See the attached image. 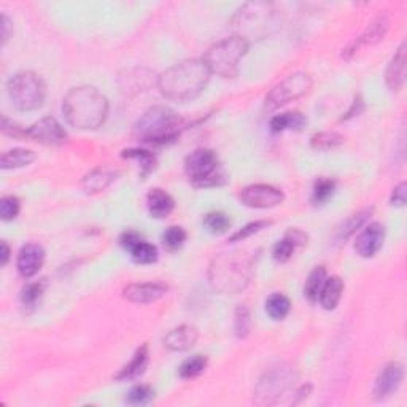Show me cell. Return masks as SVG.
<instances>
[{"label": "cell", "instance_id": "obj_12", "mask_svg": "<svg viewBox=\"0 0 407 407\" xmlns=\"http://www.w3.org/2000/svg\"><path fill=\"white\" fill-rule=\"evenodd\" d=\"M28 137L48 146L64 145L69 140L67 132H65L61 123L51 116L38 119L37 123L32 124L28 129Z\"/></svg>", "mask_w": 407, "mask_h": 407}, {"label": "cell", "instance_id": "obj_4", "mask_svg": "<svg viewBox=\"0 0 407 407\" xmlns=\"http://www.w3.org/2000/svg\"><path fill=\"white\" fill-rule=\"evenodd\" d=\"M278 11L269 2H249L240 6L231 19L234 36L246 43L259 42L278 29Z\"/></svg>", "mask_w": 407, "mask_h": 407}, {"label": "cell", "instance_id": "obj_23", "mask_svg": "<svg viewBox=\"0 0 407 407\" xmlns=\"http://www.w3.org/2000/svg\"><path fill=\"white\" fill-rule=\"evenodd\" d=\"M342 293H344L342 278L337 277V276L328 277L326 278L322 291H320L318 301H320V304H322L323 309L335 310L339 301H340V298H342Z\"/></svg>", "mask_w": 407, "mask_h": 407}, {"label": "cell", "instance_id": "obj_33", "mask_svg": "<svg viewBox=\"0 0 407 407\" xmlns=\"http://www.w3.org/2000/svg\"><path fill=\"white\" fill-rule=\"evenodd\" d=\"M371 212L372 210L358 212L355 213V215H352L349 219H347V222L342 224V228H340L337 232L339 240H347L355 234V232L362 228V226H364L366 222H368V217L371 215Z\"/></svg>", "mask_w": 407, "mask_h": 407}, {"label": "cell", "instance_id": "obj_30", "mask_svg": "<svg viewBox=\"0 0 407 407\" xmlns=\"http://www.w3.org/2000/svg\"><path fill=\"white\" fill-rule=\"evenodd\" d=\"M209 359L205 355H195L188 359H185L182 366L178 368V374L182 379H195L205 371Z\"/></svg>", "mask_w": 407, "mask_h": 407}, {"label": "cell", "instance_id": "obj_14", "mask_svg": "<svg viewBox=\"0 0 407 407\" xmlns=\"http://www.w3.org/2000/svg\"><path fill=\"white\" fill-rule=\"evenodd\" d=\"M385 240V226L380 223H369L359 232L355 240V250L362 258L376 256L382 249Z\"/></svg>", "mask_w": 407, "mask_h": 407}, {"label": "cell", "instance_id": "obj_45", "mask_svg": "<svg viewBox=\"0 0 407 407\" xmlns=\"http://www.w3.org/2000/svg\"><path fill=\"white\" fill-rule=\"evenodd\" d=\"M0 250H2V251H0V264L6 266V263L10 261V253H11V251H10L9 244H6L5 240H4L2 244H0Z\"/></svg>", "mask_w": 407, "mask_h": 407}, {"label": "cell", "instance_id": "obj_42", "mask_svg": "<svg viewBox=\"0 0 407 407\" xmlns=\"http://www.w3.org/2000/svg\"><path fill=\"white\" fill-rule=\"evenodd\" d=\"M2 131L4 134L10 137H28V131H24L21 126L16 124L15 121H11L6 116L2 118Z\"/></svg>", "mask_w": 407, "mask_h": 407}, {"label": "cell", "instance_id": "obj_37", "mask_svg": "<svg viewBox=\"0 0 407 407\" xmlns=\"http://www.w3.org/2000/svg\"><path fill=\"white\" fill-rule=\"evenodd\" d=\"M335 186L336 183L332 182L331 178H325V177H320L315 185H313V192H312V201L318 204H323L328 201L331 197L332 191H335Z\"/></svg>", "mask_w": 407, "mask_h": 407}, {"label": "cell", "instance_id": "obj_32", "mask_svg": "<svg viewBox=\"0 0 407 407\" xmlns=\"http://www.w3.org/2000/svg\"><path fill=\"white\" fill-rule=\"evenodd\" d=\"M344 143V137L337 132H320L310 139V146L317 151H328L337 148L339 145Z\"/></svg>", "mask_w": 407, "mask_h": 407}, {"label": "cell", "instance_id": "obj_29", "mask_svg": "<svg viewBox=\"0 0 407 407\" xmlns=\"http://www.w3.org/2000/svg\"><path fill=\"white\" fill-rule=\"evenodd\" d=\"M291 303L282 293H273L266 299V312L272 320H283L290 313Z\"/></svg>", "mask_w": 407, "mask_h": 407}, {"label": "cell", "instance_id": "obj_26", "mask_svg": "<svg viewBox=\"0 0 407 407\" xmlns=\"http://www.w3.org/2000/svg\"><path fill=\"white\" fill-rule=\"evenodd\" d=\"M34 161H36V153L32 150L13 148L10 151L4 153L2 159H0V165H2L4 170L21 169Z\"/></svg>", "mask_w": 407, "mask_h": 407}, {"label": "cell", "instance_id": "obj_7", "mask_svg": "<svg viewBox=\"0 0 407 407\" xmlns=\"http://www.w3.org/2000/svg\"><path fill=\"white\" fill-rule=\"evenodd\" d=\"M185 172L190 182L197 188H212L226 183V172L219 158L212 150H196L186 158Z\"/></svg>", "mask_w": 407, "mask_h": 407}, {"label": "cell", "instance_id": "obj_11", "mask_svg": "<svg viewBox=\"0 0 407 407\" xmlns=\"http://www.w3.org/2000/svg\"><path fill=\"white\" fill-rule=\"evenodd\" d=\"M283 192L271 185H251L240 192V201L250 209H272L283 202Z\"/></svg>", "mask_w": 407, "mask_h": 407}, {"label": "cell", "instance_id": "obj_39", "mask_svg": "<svg viewBox=\"0 0 407 407\" xmlns=\"http://www.w3.org/2000/svg\"><path fill=\"white\" fill-rule=\"evenodd\" d=\"M153 395H155V393H153V390L148 385H137L128 393L126 401L134 406H142V404L150 403L153 399Z\"/></svg>", "mask_w": 407, "mask_h": 407}, {"label": "cell", "instance_id": "obj_15", "mask_svg": "<svg viewBox=\"0 0 407 407\" xmlns=\"http://www.w3.org/2000/svg\"><path fill=\"white\" fill-rule=\"evenodd\" d=\"M389 26H390L389 19H386L385 16H379L376 21H372L369 28L366 29L363 34L359 36L355 42H353L349 48L344 51L342 56L350 59L352 56H355L362 48H366V46H374L379 42H382L386 31H389Z\"/></svg>", "mask_w": 407, "mask_h": 407}, {"label": "cell", "instance_id": "obj_40", "mask_svg": "<svg viewBox=\"0 0 407 407\" xmlns=\"http://www.w3.org/2000/svg\"><path fill=\"white\" fill-rule=\"evenodd\" d=\"M251 330L250 312L245 305H239L236 309V335L237 337H245Z\"/></svg>", "mask_w": 407, "mask_h": 407}, {"label": "cell", "instance_id": "obj_27", "mask_svg": "<svg viewBox=\"0 0 407 407\" xmlns=\"http://www.w3.org/2000/svg\"><path fill=\"white\" fill-rule=\"evenodd\" d=\"M128 251L131 253L132 261L137 264H153L158 261V249L153 244L146 242L143 237H140L136 244H132Z\"/></svg>", "mask_w": 407, "mask_h": 407}, {"label": "cell", "instance_id": "obj_3", "mask_svg": "<svg viewBox=\"0 0 407 407\" xmlns=\"http://www.w3.org/2000/svg\"><path fill=\"white\" fill-rule=\"evenodd\" d=\"M253 277V258L245 251L219 253L209 268L212 288L222 295H237L244 291Z\"/></svg>", "mask_w": 407, "mask_h": 407}, {"label": "cell", "instance_id": "obj_34", "mask_svg": "<svg viewBox=\"0 0 407 407\" xmlns=\"http://www.w3.org/2000/svg\"><path fill=\"white\" fill-rule=\"evenodd\" d=\"M204 226L212 234H223L229 229L231 218L223 212H210L204 217Z\"/></svg>", "mask_w": 407, "mask_h": 407}, {"label": "cell", "instance_id": "obj_28", "mask_svg": "<svg viewBox=\"0 0 407 407\" xmlns=\"http://www.w3.org/2000/svg\"><path fill=\"white\" fill-rule=\"evenodd\" d=\"M326 278L328 277H326V269L323 268V266H317V268L309 273V278H307L305 286H304V295L310 303L318 301L320 291H322Z\"/></svg>", "mask_w": 407, "mask_h": 407}, {"label": "cell", "instance_id": "obj_38", "mask_svg": "<svg viewBox=\"0 0 407 407\" xmlns=\"http://www.w3.org/2000/svg\"><path fill=\"white\" fill-rule=\"evenodd\" d=\"M19 210H21V202L16 196H4L0 199V217L4 222L15 219L19 215Z\"/></svg>", "mask_w": 407, "mask_h": 407}, {"label": "cell", "instance_id": "obj_25", "mask_svg": "<svg viewBox=\"0 0 407 407\" xmlns=\"http://www.w3.org/2000/svg\"><path fill=\"white\" fill-rule=\"evenodd\" d=\"M146 363H148V349L146 345H142L140 349L134 353L131 362L124 366V368L116 374V380H131L139 377L146 368Z\"/></svg>", "mask_w": 407, "mask_h": 407}, {"label": "cell", "instance_id": "obj_17", "mask_svg": "<svg viewBox=\"0 0 407 407\" xmlns=\"http://www.w3.org/2000/svg\"><path fill=\"white\" fill-rule=\"evenodd\" d=\"M45 263V250L42 245L38 244H26L21 251L18 255V272L21 273V277L31 278L38 273Z\"/></svg>", "mask_w": 407, "mask_h": 407}, {"label": "cell", "instance_id": "obj_44", "mask_svg": "<svg viewBox=\"0 0 407 407\" xmlns=\"http://www.w3.org/2000/svg\"><path fill=\"white\" fill-rule=\"evenodd\" d=\"M13 34V23L10 21V18L2 13V45L9 42L10 36Z\"/></svg>", "mask_w": 407, "mask_h": 407}, {"label": "cell", "instance_id": "obj_43", "mask_svg": "<svg viewBox=\"0 0 407 407\" xmlns=\"http://www.w3.org/2000/svg\"><path fill=\"white\" fill-rule=\"evenodd\" d=\"M404 204H406V182H401L391 192V205L403 207Z\"/></svg>", "mask_w": 407, "mask_h": 407}, {"label": "cell", "instance_id": "obj_24", "mask_svg": "<svg viewBox=\"0 0 407 407\" xmlns=\"http://www.w3.org/2000/svg\"><path fill=\"white\" fill-rule=\"evenodd\" d=\"M307 118L299 112H288L282 113V115H277L271 119V131L273 134H278V132L283 131H301L305 128Z\"/></svg>", "mask_w": 407, "mask_h": 407}, {"label": "cell", "instance_id": "obj_20", "mask_svg": "<svg viewBox=\"0 0 407 407\" xmlns=\"http://www.w3.org/2000/svg\"><path fill=\"white\" fill-rule=\"evenodd\" d=\"M406 63H407V55H406V43H401L398 51L395 53V56L386 67L385 73V82L386 86L391 91H399L406 83Z\"/></svg>", "mask_w": 407, "mask_h": 407}, {"label": "cell", "instance_id": "obj_2", "mask_svg": "<svg viewBox=\"0 0 407 407\" xmlns=\"http://www.w3.org/2000/svg\"><path fill=\"white\" fill-rule=\"evenodd\" d=\"M63 113L72 128L92 131L105 123L109 115V101L92 86H78L65 94Z\"/></svg>", "mask_w": 407, "mask_h": 407}, {"label": "cell", "instance_id": "obj_22", "mask_svg": "<svg viewBox=\"0 0 407 407\" xmlns=\"http://www.w3.org/2000/svg\"><path fill=\"white\" fill-rule=\"evenodd\" d=\"M146 204H148V212L153 218H165L170 215L173 207H175V202H173L169 192L159 188H155L148 192Z\"/></svg>", "mask_w": 407, "mask_h": 407}, {"label": "cell", "instance_id": "obj_9", "mask_svg": "<svg viewBox=\"0 0 407 407\" xmlns=\"http://www.w3.org/2000/svg\"><path fill=\"white\" fill-rule=\"evenodd\" d=\"M296 380L298 372L290 364H280L271 368L258 380L253 401L259 406L276 404L286 391H290L295 386Z\"/></svg>", "mask_w": 407, "mask_h": 407}, {"label": "cell", "instance_id": "obj_10", "mask_svg": "<svg viewBox=\"0 0 407 407\" xmlns=\"http://www.w3.org/2000/svg\"><path fill=\"white\" fill-rule=\"evenodd\" d=\"M313 80L307 72H295L286 77L283 82H280L277 86H273L271 92L266 96L264 109L268 112H273L290 104L296 99L305 96L312 89Z\"/></svg>", "mask_w": 407, "mask_h": 407}, {"label": "cell", "instance_id": "obj_19", "mask_svg": "<svg viewBox=\"0 0 407 407\" xmlns=\"http://www.w3.org/2000/svg\"><path fill=\"white\" fill-rule=\"evenodd\" d=\"M199 332L195 326L182 325L178 328L172 330L168 336L164 337V347L170 352H186L197 342Z\"/></svg>", "mask_w": 407, "mask_h": 407}, {"label": "cell", "instance_id": "obj_35", "mask_svg": "<svg viewBox=\"0 0 407 407\" xmlns=\"http://www.w3.org/2000/svg\"><path fill=\"white\" fill-rule=\"evenodd\" d=\"M123 158L136 159V161L140 164V168H142L143 175H146V173L153 172V169H155V165H156L155 156H153L151 153L146 151V150H140V148L124 150V151H123Z\"/></svg>", "mask_w": 407, "mask_h": 407}, {"label": "cell", "instance_id": "obj_36", "mask_svg": "<svg viewBox=\"0 0 407 407\" xmlns=\"http://www.w3.org/2000/svg\"><path fill=\"white\" fill-rule=\"evenodd\" d=\"M186 242V231L180 226H170L164 231L163 234V245L170 251H175L182 249L183 244Z\"/></svg>", "mask_w": 407, "mask_h": 407}, {"label": "cell", "instance_id": "obj_5", "mask_svg": "<svg viewBox=\"0 0 407 407\" xmlns=\"http://www.w3.org/2000/svg\"><path fill=\"white\" fill-rule=\"evenodd\" d=\"M180 123H182V119L172 109L156 105L139 118L134 131L142 142L164 145L177 139Z\"/></svg>", "mask_w": 407, "mask_h": 407}, {"label": "cell", "instance_id": "obj_1", "mask_svg": "<svg viewBox=\"0 0 407 407\" xmlns=\"http://www.w3.org/2000/svg\"><path fill=\"white\" fill-rule=\"evenodd\" d=\"M212 73L204 59H185L173 64L158 77V88L165 99L188 102L205 89Z\"/></svg>", "mask_w": 407, "mask_h": 407}, {"label": "cell", "instance_id": "obj_41", "mask_svg": "<svg viewBox=\"0 0 407 407\" xmlns=\"http://www.w3.org/2000/svg\"><path fill=\"white\" fill-rule=\"evenodd\" d=\"M271 223L269 222H255V223H250V224H246V226H244L242 229H239L237 232H234V234H232L231 237H229V240L231 242H242V240H245V239H249L250 236H253V234H258L259 231H263L264 228H268Z\"/></svg>", "mask_w": 407, "mask_h": 407}, {"label": "cell", "instance_id": "obj_16", "mask_svg": "<svg viewBox=\"0 0 407 407\" xmlns=\"http://www.w3.org/2000/svg\"><path fill=\"white\" fill-rule=\"evenodd\" d=\"M169 286L159 282H148V283H132L124 286L123 296L131 303L136 304H150L155 303L158 299L165 296Z\"/></svg>", "mask_w": 407, "mask_h": 407}, {"label": "cell", "instance_id": "obj_8", "mask_svg": "<svg viewBox=\"0 0 407 407\" xmlns=\"http://www.w3.org/2000/svg\"><path fill=\"white\" fill-rule=\"evenodd\" d=\"M10 101L18 110L32 112L43 105L46 97V85L43 78L34 72H19L6 83Z\"/></svg>", "mask_w": 407, "mask_h": 407}, {"label": "cell", "instance_id": "obj_31", "mask_svg": "<svg viewBox=\"0 0 407 407\" xmlns=\"http://www.w3.org/2000/svg\"><path fill=\"white\" fill-rule=\"evenodd\" d=\"M45 291V282H31L23 288L21 291V304L24 307L26 312H31L36 309L37 303L40 301Z\"/></svg>", "mask_w": 407, "mask_h": 407}, {"label": "cell", "instance_id": "obj_6", "mask_svg": "<svg viewBox=\"0 0 407 407\" xmlns=\"http://www.w3.org/2000/svg\"><path fill=\"white\" fill-rule=\"evenodd\" d=\"M249 46L245 40L232 36L210 46L202 59L210 73H217L223 78H234L240 59L246 55Z\"/></svg>", "mask_w": 407, "mask_h": 407}, {"label": "cell", "instance_id": "obj_13", "mask_svg": "<svg viewBox=\"0 0 407 407\" xmlns=\"http://www.w3.org/2000/svg\"><path fill=\"white\" fill-rule=\"evenodd\" d=\"M404 380V366L398 362H391L385 364L382 371L379 372L374 384V398L377 401L390 398L393 393H396Z\"/></svg>", "mask_w": 407, "mask_h": 407}, {"label": "cell", "instance_id": "obj_18", "mask_svg": "<svg viewBox=\"0 0 407 407\" xmlns=\"http://www.w3.org/2000/svg\"><path fill=\"white\" fill-rule=\"evenodd\" d=\"M307 234L301 229H288L286 231V234L283 236L282 240H278L273 246V258H276V261L278 263H286L288 259L293 256V253H295L296 249L299 246H304L307 245Z\"/></svg>", "mask_w": 407, "mask_h": 407}, {"label": "cell", "instance_id": "obj_21", "mask_svg": "<svg viewBox=\"0 0 407 407\" xmlns=\"http://www.w3.org/2000/svg\"><path fill=\"white\" fill-rule=\"evenodd\" d=\"M116 173L110 169H94L89 173H86L82 180V188L88 192V195H96L109 188V186L115 182Z\"/></svg>", "mask_w": 407, "mask_h": 407}]
</instances>
